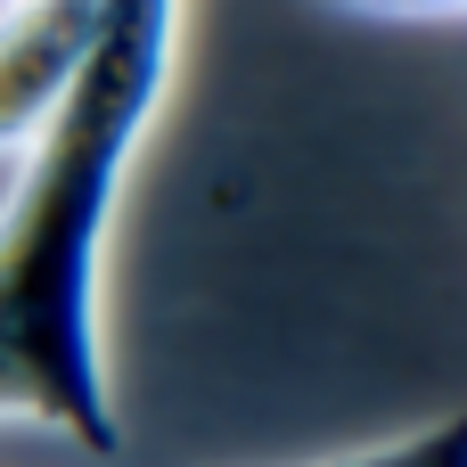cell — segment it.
Returning <instances> with one entry per match:
<instances>
[{
    "label": "cell",
    "mask_w": 467,
    "mask_h": 467,
    "mask_svg": "<svg viewBox=\"0 0 467 467\" xmlns=\"http://www.w3.org/2000/svg\"><path fill=\"white\" fill-rule=\"evenodd\" d=\"M172 41L181 0H107L66 107L25 148L16 197L0 205V419L49 427L90 460H123L99 271L115 197L172 82Z\"/></svg>",
    "instance_id": "1"
},
{
    "label": "cell",
    "mask_w": 467,
    "mask_h": 467,
    "mask_svg": "<svg viewBox=\"0 0 467 467\" xmlns=\"http://www.w3.org/2000/svg\"><path fill=\"white\" fill-rule=\"evenodd\" d=\"M107 0H0V156H25L66 107Z\"/></svg>",
    "instance_id": "2"
},
{
    "label": "cell",
    "mask_w": 467,
    "mask_h": 467,
    "mask_svg": "<svg viewBox=\"0 0 467 467\" xmlns=\"http://www.w3.org/2000/svg\"><path fill=\"white\" fill-rule=\"evenodd\" d=\"M304 467H467V427L460 419H435L402 443H369V451H345V460H304Z\"/></svg>",
    "instance_id": "3"
},
{
    "label": "cell",
    "mask_w": 467,
    "mask_h": 467,
    "mask_svg": "<svg viewBox=\"0 0 467 467\" xmlns=\"http://www.w3.org/2000/svg\"><path fill=\"white\" fill-rule=\"evenodd\" d=\"M345 16H386V25H451L467 0H328Z\"/></svg>",
    "instance_id": "4"
}]
</instances>
